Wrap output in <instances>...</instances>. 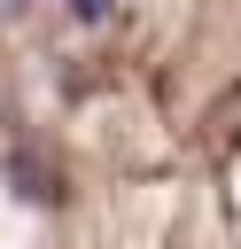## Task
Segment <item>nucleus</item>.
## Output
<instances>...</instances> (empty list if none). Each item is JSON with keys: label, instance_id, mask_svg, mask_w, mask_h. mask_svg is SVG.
<instances>
[{"label": "nucleus", "instance_id": "1", "mask_svg": "<svg viewBox=\"0 0 241 249\" xmlns=\"http://www.w3.org/2000/svg\"><path fill=\"white\" fill-rule=\"evenodd\" d=\"M109 8H117V0H70V16H78V23H101Z\"/></svg>", "mask_w": 241, "mask_h": 249}]
</instances>
